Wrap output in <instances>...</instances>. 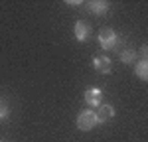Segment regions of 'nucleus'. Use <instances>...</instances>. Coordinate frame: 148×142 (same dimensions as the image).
I'll return each mask as SVG.
<instances>
[{
	"label": "nucleus",
	"instance_id": "20e7f679",
	"mask_svg": "<svg viewBox=\"0 0 148 142\" xmlns=\"http://www.w3.org/2000/svg\"><path fill=\"white\" fill-rule=\"evenodd\" d=\"M95 115H97V122H109V120L114 118V106L109 105V103L101 105V106H97Z\"/></svg>",
	"mask_w": 148,
	"mask_h": 142
},
{
	"label": "nucleus",
	"instance_id": "ddd939ff",
	"mask_svg": "<svg viewBox=\"0 0 148 142\" xmlns=\"http://www.w3.org/2000/svg\"><path fill=\"white\" fill-rule=\"evenodd\" d=\"M0 142H2V140H0Z\"/></svg>",
	"mask_w": 148,
	"mask_h": 142
},
{
	"label": "nucleus",
	"instance_id": "6e6552de",
	"mask_svg": "<svg viewBox=\"0 0 148 142\" xmlns=\"http://www.w3.org/2000/svg\"><path fill=\"white\" fill-rule=\"evenodd\" d=\"M134 73L136 77H140L142 81H148V59H140L134 67Z\"/></svg>",
	"mask_w": 148,
	"mask_h": 142
},
{
	"label": "nucleus",
	"instance_id": "f8f14e48",
	"mask_svg": "<svg viewBox=\"0 0 148 142\" xmlns=\"http://www.w3.org/2000/svg\"><path fill=\"white\" fill-rule=\"evenodd\" d=\"M67 4H69V6H79L81 0H67Z\"/></svg>",
	"mask_w": 148,
	"mask_h": 142
},
{
	"label": "nucleus",
	"instance_id": "9d476101",
	"mask_svg": "<svg viewBox=\"0 0 148 142\" xmlns=\"http://www.w3.org/2000/svg\"><path fill=\"white\" fill-rule=\"evenodd\" d=\"M8 113H10V109H8V105H6V103H4V101L0 99V120L8 117Z\"/></svg>",
	"mask_w": 148,
	"mask_h": 142
},
{
	"label": "nucleus",
	"instance_id": "39448f33",
	"mask_svg": "<svg viewBox=\"0 0 148 142\" xmlns=\"http://www.w3.org/2000/svg\"><path fill=\"white\" fill-rule=\"evenodd\" d=\"M93 67H95V71H99V73H111L113 63H111V59L107 57V55H97V57L93 59Z\"/></svg>",
	"mask_w": 148,
	"mask_h": 142
},
{
	"label": "nucleus",
	"instance_id": "7ed1b4c3",
	"mask_svg": "<svg viewBox=\"0 0 148 142\" xmlns=\"http://www.w3.org/2000/svg\"><path fill=\"white\" fill-rule=\"evenodd\" d=\"M101 101H103V91L99 87H89L85 91V103L91 106H101Z\"/></svg>",
	"mask_w": 148,
	"mask_h": 142
},
{
	"label": "nucleus",
	"instance_id": "f03ea898",
	"mask_svg": "<svg viewBox=\"0 0 148 142\" xmlns=\"http://www.w3.org/2000/svg\"><path fill=\"white\" fill-rule=\"evenodd\" d=\"M97 124H99V122H97V115H95V111L87 109V111L79 113V117H77V128H79V130L87 132V130L95 128Z\"/></svg>",
	"mask_w": 148,
	"mask_h": 142
},
{
	"label": "nucleus",
	"instance_id": "423d86ee",
	"mask_svg": "<svg viewBox=\"0 0 148 142\" xmlns=\"http://www.w3.org/2000/svg\"><path fill=\"white\" fill-rule=\"evenodd\" d=\"M73 32H75L77 42H85V40H87V36L91 34V26H89L87 22H83V20H79V22H75Z\"/></svg>",
	"mask_w": 148,
	"mask_h": 142
},
{
	"label": "nucleus",
	"instance_id": "0eeeda50",
	"mask_svg": "<svg viewBox=\"0 0 148 142\" xmlns=\"http://www.w3.org/2000/svg\"><path fill=\"white\" fill-rule=\"evenodd\" d=\"M87 6H89L91 14H95V16H105L109 12V2H103V0H91Z\"/></svg>",
	"mask_w": 148,
	"mask_h": 142
},
{
	"label": "nucleus",
	"instance_id": "9b49d317",
	"mask_svg": "<svg viewBox=\"0 0 148 142\" xmlns=\"http://www.w3.org/2000/svg\"><path fill=\"white\" fill-rule=\"evenodd\" d=\"M140 55H142V59H148V44L140 47Z\"/></svg>",
	"mask_w": 148,
	"mask_h": 142
},
{
	"label": "nucleus",
	"instance_id": "f257e3e1",
	"mask_svg": "<svg viewBox=\"0 0 148 142\" xmlns=\"http://www.w3.org/2000/svg\"><path fill=\"white\" fill-rule=\"evenodd\" d=\"M121 40H119V36L114 32L113 28H101V32H99V46L103 49H116V51H121Z\"/></svg>",
	"mask_w": 148,
	"mask_h": 142
},
{
	"label": "nucleus",
	"instance_id": "1a4fd4ad",
	"mask_svg": "<svg viewBox=\"0 0 148 142\" xmlns=\"http://www.w3.org/2000/svg\"><path fill=\"white\" fill-rule=\"evenodd\" d=\"M136 57H138V53L134 49H123V51H121V61H123V63H134Z\"/></svg>",
	"mask_w": 148,
	"mask_h": 142
}]
</instances>
